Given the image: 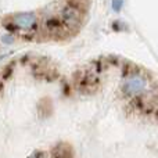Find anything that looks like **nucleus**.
Masks as SVG:
<instances>
[{"label": "nucleus", "mask_w": 158, "mask_h": 158, "mask_svg": "<svg viewBox=\"0 0 158 158\" xmlns=\"http://www.w3.org/2000/svg\"><path fill=\"white\" fill-rule=\"evenodd\" d=\"M15 42V38H14L11 33H6V35L2 36V43L3 44H13Z\"/></svg>", "instance_id": "nucleus-6"}, {"label": "nucleus", "mask_w": 158, "mask_h": 158, "mask_svg": "<svg viewBox=\"0 0 158 158\" xmlns=\"http://www.w3.org/2000/svg\"><path fill=\"white\" fill-rule=\"evenodd\" d=\"M58 18L63 24L64 29L67 31H78L83 24V10L82 7L74 3H64L58 11Z\"/></svg>", "instance_id": "nucleus-2"}, {"label": "nucleus", "mask_w": 158, "mask_h": 158, "mask_svg": "<svg viewBox=\"0 0 158 158\" xmlns=\"http://www.w3.org/2000/svg\"><path fill=\"white\" fill-rule=\"evenodd\" d=\"M122 93L126 97L137 98L147 94L150 90V81L143 72L140 71H129L125 75L121 86Z\"/></svg>", "instance_id": "nucleus-1"}, {"label": "nucleus", "mask_w": 158, "mask_h": 158, "mask_svg": "<svg viewBox=\"0 0 158 158\" xmlns=\"http://www.w3.org/2000/svg\"><path fill=\"white\" fill-rule=\"evenodd\" d=\"M28 158H44V154L42 151H33Z\"/></svg>", "instance_id": "nucleus-7"}, {"label": "nucleus", "mask_w": 158, "mask_h": 158, "mask_svg": "<svg viewBox=\"0 0 158 158\" xmlns=\"http://www.w3.org/2000/svg\"><path fill=\"white\" fill-rule=\"evenodd\" d=\"M125 6V0H111V8L115 14H119L123 10Z\"/></svg>", "instance_id": "nucleus-5"}, {"label": "nucleus", "mask_w": 158, "mask_h": 158, "mask_svg": "<svg viewBox=\"0 0 158 158\" xmlns=\"http://www.w3.org/2000/svg\"><path fill=\"white\" fill-rule=\"evenodd\" d=\"M17 29L21 31H35L38 28V15L33 11H27V13H18L11 18Z\"/></svg>", "instance_id": "nucleus-3"}, {"label": "nucleus", "mask_w": 158, "mask_h": 158, "mask_svg": "<svg viewBox=\"0 0 158 158\" xmlns=\"http://www.w3.org/2000/svg\"><path fill=\"white\" fill-rule=\"evenodd\" d=\"M43 28L50 33H57V32H60V31H64V27H63V24H61L58 15H52V17H49V18H46V21H44V24H43Z\"/></svg>", "instance_id": "nucleus-4"}]
</instances>
